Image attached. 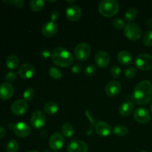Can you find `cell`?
<instances>
[{
    "mask_svg": "<svg viewBox=\"0 0 152 152\" xmlns=\"http://www.w3.org/2000/svg\"><path fill=\"white\" fill-rule=\"evenodd\" d=\"M14 94V88L13 85L4 83L0 86V98L2 100H7L11 98Z\"/></svg>",
    "mask_w": 152,
    "mask_h": 152,
    "instance_id": "obj_16",
    "label": "cell"
},
{
    "mask_svg": "<svg viewBox=\"0 0 152 152\" xmlns=\"http://www.w3.org/2000/svg\"><path fill=\"white\" fill-rule=\"evenodd\" d=\"M49 75L50 76V77H52L53 79L55 80H59L62 77V73L59 68H55V67H52L49 69L48 71Z\"/></svg>",
    "mask_w": 152,
    "mask_h": 152,
    "instance_id": "obj_28",
    "label": "cell"
},
{
    "mask_svg": "<svg viewBox=\"0 0 152 152\" xmlns=\"http://www.w3.org/2000/svg\"><path fill=\"white\" fill-rule=\"evenodd\" d=\"M51 59L55 65L62 68L71 66L74 62V57L71 53L62 47H57L53 50Z\"/></svg>",
    "mask_w": 152,
    "mask_h": 152,
    "instance_id": "obj_2",
    "label": "cell"
},
{
    "mask_svg": "<svg viewBox=\"0 0 152 152\" xmlns=\"http://www.w3.org/2000/svg\"><path fill=\"white\" fill-rule=\"evenodd\" d=\"M134 118L140 124H146L151 120V114L145 108H138L134 112Z\"/></svg>",
    "mask_w": 152,
    "mask_h": 152,
    "instance_id": "obj_9",
    "label": "cell"
},
{
    "mask_svg": "<svg viewBox=\"0 0 152 152\" xmlns=\"http://www.w3.org/2000/svg\"><path fill=\"white\" fill-rule=\"evenodd\" d=\"M67 151L68 152H88V146L84 141L74 140L68 143Z\"/></svg>",
    "mask_w": 152,
    "mask_h": 152,
    "instance_id": "obj_10",
    "label": "cell"
},
{
    "mask_svg": "<svg viewBox=\"0 0 152 152\" xmlns=\"http://www.w3.org/2000/svg\"><path fill=\"white\" fill-rule=\"evenodd\" d=\"M62 134L65 137H72L74 134V128L71 123H64L62 126Z\"/></svg>",
    "mask_w": 152,
    "mask_h": 152,
    "instance_id": "obj_23",
    "label": "cell"
},
{
    "mask_svg": "<svg viewBox=\"0 0 152 152\" xmlns=\"http://www.w3.org/2000/svg\"><path fill=\"white\" fill-rule=\"evenodd\" d=\"M19 150V143L15 140L9 141L6 145V152H17Z\"/></svg>",
    "mask_w": 152,
    "mask_h": 152,
    "instance_id": "obj_27",
    "label": "cell"
},
{
    "mask_svg": "<svg viewBox=\"0 0 152 152\" xmlns=\"http://www.w3.org/2000/svg\"><path fill=\"white\" fill-rule=\"evenodd\" d=\"M111 74L114 78L118 79L121 75V68L117 65H114L111 68Z\"/></svg>",
    "mask_w": 152,
    "mask_h": 152,
    "instance_id": "obj_35",
    "label": "cell"
},
{
    "mask_svg": "<svg viewBox=\"0 0 152 152\" xmlns=\"http://www.w3.org/2000/svg\"><path fill=\"white\" fill-rule=\"evenodd\" d=\"M71 71L74 74H78L81 72L82 71V66L80 64H76V65H73L72 68H71Z\"/></svg>",
    "mask_w": 152,
    "mask_h": 152,
    "instance_id": "obj_39",
    "label": "cell"
},
{
    "mask_svg": "<svg viewBox=\"0 0 152 152\" xmlns=\"http://www.w3.org/2000/svg\"><path fill=\"white\" fill-rule=\"evenodd\" d=\"M49 1V2H55L56 1Z\"/></svg>",
    "mask_w": 152,
    "mask_h": 152,
    "instance_id": "obj_45",
    "label": "cell"
},
{
    "mask_svg": "<svg viewBox=\"0 0 152 152\" xmlns=\"http://www.w3.org/2000/svg\"><path fill=\"white\" fill-rule=\"evenodd\" d=\"M137 16V10L134 8L129 9L125 14V18L129 22L135 19Z\"/></svg>",
    "mask_w": 152,
    "mask_h": 152,
    "instance_id": "obj_30",
    "label": "cell"
},
{
    "mask_svg": "<svg viewBox=\"0 0 152 152\" xmlns=\"http://www.w3.org/2000/svg\"><path fill=\"white\" fill-rule=\"evenodd\" d=\"M134 105L130 101L123 102L119 108V112L123 117H129L133 112Z\"/></svg>",
    "mask_w": 152,
    "mask_h": 152,
    "instance_id": "obj_20",
    "label": "cell"
},
{
    "mask_svg": "<svg viewBox=\"0 0 152 152\" xmlns=\"http://www.w3.org/2000/svg\"><path fill=\"white\" fill-rule=\"evenodd\" d=\"M68 1V3H74V2H75V1Z\"/></svg>",
    "mask_w": 152,
    "mask_h": 152,
    "instance_id": "obj_44",
    "label": "cell"
},
{
    "mask_svg": "<svg viewBox=\"0 0 152 152\" xmlns=\"http://www.w3.org/2000/svg\"><path fill=\"white\" fill-rule=\"evenodd\" d=\"M135 65L142 71L152 69V56L148 53H140L135 59Z\"/></svg>",
    "mask_w": 152,
    "mask_h": 152,
    "instance_id": "obj_5",
    "label": "cell"
},
{
    "mask_svg": "<svg viewBox=\"0 0 152 152\" xmlns=\"http://www.w3.org/2000/svg\"><path fill=\"white\" fill-rule=\"evenodd\" d=\"M125 36L132 41H137L142 36V30L138 25L134 22H129L124 28Z\"/></svg>",
    "mask_w": 152,
    "mask_h": 152,
    "instance_id": "obj_4",
    "label": "cell"
},
{
    "mask_svg": "<svg viewBox=\"0 0 152 152\" xmlns=\"http://www.w3.org/2000/svg\"><path fill=\"white\" fill-rule=\"evenodd\" d=\"M18 74L21 78L25 80L31 79L35 74V68L30 63L22 64L18 70Z\"/></svg>",
    "mask_w": 152,
    "mask_h": 152,
    "instance_id": "obj_14",
    "label": "cell"
},
{
    "mask_svg": "<svg viewBox=\"0 0 152 152\" xmlns=\"http://www.w3.org/2000/svg\"><path fill=\"white\" fill-rule=\"evenodd\" d=\"M65 16L68 20L75 22L81 18L82 10L79 6L71 4L65 10Z\"/></svg>",
    "mask_w": 152,
    "mask_h": 152,
    "instance_id": "obj_13",
    "label": "cell"
},
{
    "mask_svg": "<svg viewBox=\"0 0 152 152\" xmlns=\"http://www.w3.org/2000/svg\"><path fill=\"white\" fill-rule=\"evenodd\" d=\"M56 31H57V25L55 24V22L51 21L45 23L42 28V34L46 38L53 37L56 34Z\"/></svg>",
    "mask_w": 152,
    "mask_h": 152,
    "instance_id": "obj_19",
    "label": "cell"
},
{
    "mask_svg": "<svg viewBox=\"0 0 152 152\" xmlns=\"http://www.w3.org/2000/svg\"><path fill=\"white\" fill-rule=\"evenodd\" d=\"M142 42L147 47L152 46V31H148L144 34Z\"/></svg>",
    "mask_w": 152,
    "mask_h": 152,
    "instance_id": "obj_31",
    "label": "cell"
},
{
    "mask_svg": "<svg viewBox=\"0 0 152 152\" xmlns=\"http://www.w3.org/2000/svg\"><path fill=\"white\" fill-rule=\"evenodd\" d=\"M95 62L99 68H105L110 62V56L107 52L100 50L95 55Z\"/></svg>",
    "mask_w": 152,
    "mask_h": 152,
    "instance_id": "obj_18",
    "label": "cell"
},
{
    "mask_svg": "<svg viewBox=\"0 0 152 152\" xmlns=\"http://www.w3.org/2000/svg\"><path fill=\"white\" fill-rule=\"evenodd\" d=\"M113 133L117 137H123L126 136V134L129 132L127 128L124 126H121V125H119V126H115L113 129Z\"/></svg>",
    "mask_w": 152,
    "mask_h": 152,
    "instance_id": "obj_26",
    "label": "cell"
},
{
    "mask_svg": "<svg viewBox=\"0 0 152 152\" xmlns=\"http://www.w3.org/2000/svg\"><path fill=\"white\" fill-rule=\"evenodd\" d=\"M85 74L87 77H92L94 75L96 72V67L94 65H89L85 69Z\"/></svg>",
    "mask_w": 152,
    "mask_h": 152,
    "instance_id": "obj_33",
    "label": "cell"
},
{
    "mask_svg": "<svg viewBox=\"0 0 152 152\" xmlns=\"http://www.w3.org/2000/svg\"><path fill=\"white\" fill-rule=\"evenodd\" d=\"M28 105L27 101H25L23 99H19L15 101L11 105V109L12 113L15 115L20 116L22 114H25L26 111H28Z\"/></svg>",
    "mask_w": 152,
    "mask_h": 152,
    "instance_id": "obj_11",
    "label": "cell"
},
{
    "mask_svg": "<svg viewBox=\"0 0 152 152\" xmlns=\"http://www.w3.org/2000/svg\"><path fill=\"white\" fill-rule=\"evenodd\" d=\"M31 123L34 128L41 129L46 123L45 114L39 110L35 111L31 116Z\"/></svg>",
    "mask_w": 152,
    "mask_h": 152,
    "instance_id": "obj_8",
    "label": "cell"
},
{
    "mask_svg": "<svg viewBox=\"0 0 152 152\" xmlns=\"http://www.w3.org/2000/svg\"><path fill=\"white\" fill-rule=\"evenodd\" d=\"M28 152H40V151H36V150H31V151H28Z\"/></svg>",
    "mask_w": 152,
    "mask_h": 152,
    "instance_id": "obj_42",
    "label": "cell"
},
{
    "mask_svg": "<svg viewBox=\"0 0 152 152\" xmlns=\"http://www.w3.org/2000/svg\"><path fill=\"white\" fill-rule=\"evenodd\" d=\"M132 98L140 105L149 103L152 99V83L148 80H142L137 83L134 89Z\"/></svg>",
    "mask_w": 152,
    "mask_h": 152,
    "instance_id": "obj_1",
    "label": "cell"
},
{
    "mask_svg": "<svg viewBox=\"0 0 152 152\" xmlns=\"http://www.w3.org/2000/svg\"><path fill=\"white\" fill-rule=\"evenodd\" d=\"M150 111H151V112L152 113V102L151 103V105H150Z\"/></svg>",
    "mask_w": 152,
    "mask_h": 152,
    "instance_id": "obj_43",
    "label": "cell"
},
{
    "mask_svg": "<svg viewBox=\"0 0 152 152\" xmlns=\"http://www.w3.org/2000/svg\"><path fill=\"white\" fill-rule=\"evenodd\" d=\"M59 16V13L58 10H54L50 13V19H51V22H54L55 21L57 20V19Z\"/></svg>",
    "mask_w": 152,
    "mask_h": 152,
    "instance_id": "obj_40",
    "label": "cell"
},
{
    "mask_svg": "<svg viewBox=\"0 0 152 152\" xmlns=\"http://www.w3.org/2000/svg\"><path fill=\"white\" fill-rule=\"evenodd\" d=\"M65 145V138L62 134L59 132L53 134L49 139V145L54 151H59L63 148Z\"/></svg>",
    "mask_w": 152,
    "mask_h": 152,
    "instance_id": "obj_7",
    "label": "cell"
},
{
    "mask_svg": "<svg viewBox=\"0 0 152 152\" xmlns=\"http://www.w3.org/2000/svg\"><path fill=\"white\" fill-rule=\"evenodd\" d=\"M94 129L96 133L99 136L103 137H108L112 132V130H111V128L109 126V124L103 121H99L96 123V125H95Z\"/></svg>",
    "mask_w": 152,
    "mask_h": 152,
    "instance_id": "obj_17",
    "label": "cell"
},
{
    "mask_svg": "<svg viewBox=\"0 0 152 152\" xmlns=\"http://www.w3.org/2000/svg\"><path fill=\"white\" fill-rule=\"evenodd\" d=\"M117 60L121 65H129L132 62V56L127 50H122L117 54Z\"/></svg>",
    "mask_w": 152,
    "mask_h": 152,
    "instance_id": "obj_21",
    "label": "cell"
},
{
    "mask_svg": "<svg viewBox=\"0 0 152 152\" xmlns=\"http://www.w3.org/2000/svg\"><path fill=\"white\" fill-rule=\"evenodd\" d=\"M7 4H11L16 7H22L25 4L24 1L22 0H11V1H4Z\"/></svg>",
    "mask_w": 152,
    "mask_h": 152,
    "instance_id": "obj_37",
    "label": "cell"
},
{
    "mask_svg": "<svg viewBox=\"0 0 152 152\" xmlns=\"http://www.w3.org/2000/svg\"><path fill=\"white\" fill-rule=\"evenodd\" d=\"M121 90V84L117 80H113L107 84L105 92L108 96H116L120 93Z\"/></svg>",
    "mask_w": 152,
    "mask_h": 152,
    "instance_id": "obj_15",
    "label": "cell"
},
{
    "mask_svg": "<svg viewBox=\"0 0 152 152\" xmlns=\"http://www.w3.org/2000/svg\"><path fill=\"white\" fill-rule=\"evenodd\" d=\"M5 134H6L5 129H4V127H1V126H0V139H1V138L4 137V135H5Z\"/></svg>",
    "mask_w": 152,
    "mask_h": 152,
    "instance_id": "obj_41",
    "label": "cell"
},
{
    "mask_svg": "<svg viewBox=\"0 0 152 152\" xmlns=\"http://www.w3.org/2000/svg\"><path fill=\"white\" fill-rule=\"evenodd\" d=\"M36 92L34 90L31 88H28L25 90L23 93V97L25 101H31L34 99V97L35 96Z\"/></svg>",
    "mask_w": 152,
    "mask_h": 152,
    "instance_id": "obj_29",
    "label": "cell"
},
{
    "mask_svg": "<svg viewBox=\"0 0 152 152\" xmlns=\"http://www.w3.org/2000/svg\"><path fill=\"white\" fill-rule=\"evenodd\" d=\"M17 79V75H16V73L13 72V71H9L4 76V80L7 82H13Z\"/></svg>",
    "mask_w": 152,
    "mask_h": 152,
    "instance_id": "obj_36",
    "label": "cell"
},
{
    "mask_svg": "<svg viewBox=\"0 0 152 152\" xmlns=\"http://www.w3.org/2000/svg\"><path fill=\"white\" fill-rule=\"evenodd\" d=\"M137 75V71L134 67H129L125 71V76L128 79H133L134 78L135 76Z\"/></svg>",
    "mask_w": 152,
    "mask_h": 152,
    "instance_id": "obj_34",
    "label": "cell"
},
{
    "mask_svg": "<svg viewBox=\"0 0 152 152\" xmlns=\"http://www.w3.org/2000/svg\"><path fill=\"white\" fill-rule=\"evenodd\" d=\"M98 10L105 17H112L118 12L119 3L115 0H103L99 4Z\"/></svg>",
    "mask_w": 152,
    "mask_h": 152,
    "instance_id": "obj_3",
    "label": "cell"
},
{
    "mask_svg": "<svg viewBox=\"0 0 152 152\" xmlns=\"http://www.w3.org/2000/svg\"><path fill=\"white\" fill-rule=\"evenodd\" d=\"M91 47L86 42L79 43L74 48V56L79 61H86L88 59L91 54Z\"/></svg>",
    "mask_w": 152,
    "mask_h": 152,
    "instance_id": "obj_6",
    "label": "cell"
},
{
    "mask_svg": "<svg viewBox=\"0 0 152 152\" xmlns=\"http://www.w3.org/2000/svg\"><path fill=\"white\" fill-rule=\"evenodd\" d=\"M112 25L117 30H122L126 26L124 21L121 18H115L114 19H113Z\"/></svg>",
    "mask_w": 152,
    "mask_h": 152,
    "instance_id": "obj_32",
    "label": "cell"
},
{
    "mask_svg": "<svg viewBox=\"0 0 152 152\" xmlns=\"http://www.w3.org/2000/svg\"><path fill=\"white\" fill-rule=\"evenodd\" d=\"M140 152H147L146 151H141Z\"/></svg>",
    "mask_w": 152,
    "mask_h": 152,
    "instance_id": "obj_46",
    "label": "cell"
},
{
    "mask_svg": "<svg viewBox=\"0 0 152 152\" xmlns=\"http://www.w3.org/2000/svg\"><path fill=\"white\" fill-rule=\"evenodd\" d=\"M51 55L52 54L50 53V51H49L48 50H47V49H43V50H42L41 52H40V56H41V57L44 59H48Z\"/></svg>",
    "mask_w": 152,
    "mask_h": 152,
    "instance_id": "obj_38",
    "label": "cell"
},
{
    "mask_svg": "<svg viewBox=\"0 0 152 152\" xmlns=\"http://www.w3.org/2000/svg\"><path fill=\"white\" fill-rule=\"evenodd\" d=\"M45 112L49 115H54L59 111V106L57 104L53 101H49L45 104L44 106Z\"/></svg>",
    "mask_w": 152,
    "mask_h": 152,
    "instance_id": "obj_22",
    "label": "cell"
},
{
    "mask_svg": "<svg viewBox=\"0 0 152 152\" xmlns=\"http://www.w3.org/2000/svg\"><path fill=\"white\" fill-rule=\"evenodd\" d=\"M45 2L42 0H32L30 2V7L34 12H39L44 7Z\"/></svg>",
    "mask_w": 152,
    "mask_h": 152,
    "instance_id": "obj_25",
    "label": "cell"
},
{
    "mask_svg": "<svg viewBox=\"0 0 152 152\" xmlns=\"http://www.w3.org/2000/svg\"><path fill=\"white\" fill-rule=\"evenodd\" d=\"M19 58L16 55H10L6 59V65L10 69H16L19 66Z\"/></svg>",
    "mask_w": 152,
    "mask_h": 152,
    "instance_id": "obj_24",
    "label": "cell"
},
{
    "mask_svg": "<svg viewBox=\"0 0 152 152\" xmlns=\"http://www.w3.org/2000/svg\"><path fill=\"white\" fill-rule=\"evenodd\" d=\"M13 131L15 134L19 137H27L29 136L31 132L30 126L23 122H19L14 124Z\"/></svg>",
    "mask_w": 152,
    "mask_h": 152,
    "instance_id": "obj_12",
    "label": "cell"
}]
</instances>
